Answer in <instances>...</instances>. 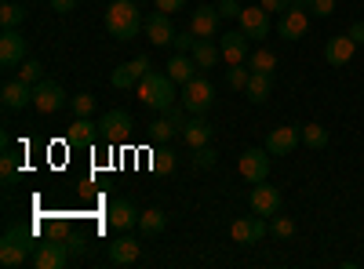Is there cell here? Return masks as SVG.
Wrapping results in <instances>:
<instances>
[{
	"instance_id": "f1b7e54d",
	"label": "cell",
	"mask_w": 364,
	"mask_h": 269,
	"mask_svg": "<svg viewBox=\"0 0 364 269\" xmlns=\"http://www.w3.org/2000/svg\"><path fill=\"white\" fill-rule=\"evenodd\" d=\"M269 92H273V77H269V73H252V77H248L245 95H248L252 102H266Z\"/></svg>"
},
{
	"instance_id": "d4e9b609",
	"label": "cell",
	"mask_w": 364,
	"mask_h": 269,
	"mask_svg": "<svg viewBox=\"0 0 364 269\" xmlns=\"http://www.w3.org/2000/svg\"><path fill=\"white\" fill-rule=\"evenodd\" d=\"M95 135H99V124H91L87 116H77V121L70 124V131H66L70 146H91V142H95Z\"/></svg>"
},
{
	"instance_id": "277c9868",
	"label": "cell",
	"mask_w": 364,
	"mask_h": 269,
	"mask_svg": "<svg viewBox=\"0 0 364 269\" xmlns=\"http://www.w3.org/2000/svg\"><path fill=\"white\" fill-rule=\"evenodd\" d=\"M211 102H215V84L208 77H193L190 84H182V106H186V113L204 116L211 109Z\"/></svg>"
},
{
	"instance_id": "4316f807",
	"label": "cell",
	"mask_w": 364,
	"mask_h": 269,
	"mask_svg": "<svg viewBox=\"0 0 364 269\" xmlns=\"http://www.w3.org/2000/svg\"><path fill=\"white\" fill-rule=\"evenodd\" d=\"M245 66H248L252 73H269V77H273V73H277V55H273L269 48H255V51L248 55Z\"/></svg>"
},
{
	"instance_id": "7a4b0ae2",
	"label": "cell",
	"mask_w": 364,
	"mask_h": 269,
	"mask_svg": "<svg viewBox=\"0 0 364 269\" xmlns=\"http://www.w3.org/2000/svg\"><path fill=\"white\" fill-rule=\"evenodd\" d=\"M37 251V241H33V229H22V226H11L4 229V236H0V265H26L29 258H33Z\"/></svg>"
},
{
	"instance_id": "6da1fadb",
	"label": "cell",
	"mask_w": 364,
	"mask_h": 269,
	"mask_svg": "<svg viewBox=\"0 0 364 269\" xmlns=\"http://www.w3.org/2000/svg\"><path fill=\"white\" fill-rule=\"evenodd\" d=\"M106 29H109V37H117L120 44L135 40L139 29H146V18L139 15L135 0H113L109 11H106Z\"/></svg>"
},
{
	"instance_id": "8d00e7d4",
	"label": "cell",
	"mask_w": 364,
	"mask_h": 269,
	"mask_svg": "<svg viewBox=\"0 0 364 269\" xmlns=\"http://www.w3.org/2000/svg\"><path fill=\"white\" fill-rule=\"evenodd\" d=\"M70 106L77 116H91L95 113V95H77V99H70Z\"/></svg>"
},
{
	"instance_id": "7402d4cb",
	"label": "cell",
	"mask_w": 364,
	"mask_h": 269,
	"mask_svg": "<svg viewBox=\"0 0 364 269\" xmlns=\"http://www.w3.org/2000/svg\"><path fill=\"white\" fill-rule=\"evenodd\" d=\"M29 262H33L37 269H63L70 262V255H66V244H37V251H33Z\"/></svg>"
},
{
	"instance_id": "e575fe53",
	"label": "cell",
	"mask_w": 364,
	"mask_h": 269,
	"mask_svg": "<svg viewBox=\"0 0 364 269\" xmlns=\"http://www.w3.org/2000/svg\"><path fill=\"white\" fill-rule=\"evenodd\" d=\"M193 164H197V168H204V171H211V168L219 164V153L211 149V142H208V146H200V149H193Z\"/></svg>"
},
{
	"instance_id": "8992f818",
	"label": "cell",
	"mask_w": 364,
	"mask_h": 269,
	"mask_svg": "<svg viewBox=\"0 0 364 269\" xmlns=\"http://www.w3.org/2000/svg\"><path fill=\"white\" fill-rule=\"evenodd\" d=\"M132 113L128 109H106L102 113V121H99V135L113 146V142H124V138H132Z\"/></svg>"
},
{
	"instance_id": "836d02e7",
	"label": "cell",
	"mask_w": 364,
	"mask_h": 269,
	"mask_svg": "<svg viewBox=\"0 0 364 269\" xmlns=\"http://www.w3.org/2000/svg\"><path fill=\"white\" fill-rule=\"evenodd\" d=\"M248 77H252L248 66H226V84L233 87V92H245V87H248Z\"/></svg>"
},
{
	"instance_id": "ee69618b",
	"label": "cell",
	"mask_w": 364,
	"mask_h": 269,
	"mask_svg": "<svg viewBox=\"0 0 364 269\" xmlns=\"http://www.w3.org/2000/svg\"><path fill=\"white\" fill-rule=\"evenodd\" d=\"M182 4H186V0H157V11H168V15H171V11H178Z\"/></svg>"
},
{
	"instance_id": "60d3db41",
	"label": "cell",
	"mask_w": 364,
	"mask_h": 269,
	"mask_svg": "<svg viewBox=\"0 0 364 269\" xmlns=\"http://www.w3.org/2000/svg\"><path fill=\"white\" fill-rule=\"evenodd\" d=\"M219 15L223 18H240V4L237 0H219Z\"/></svg>"
},
{
	"instance_id": "ffe728a7",
	"label": "cell",
	"mask_w": 364,
	"mask_h": 269,
	"mask_svg": "<svg viewBox=\"0 0 364 269\" xmlns=\"http://www.w3.org/2000/svg\"><path fill=\"white\" fill-rule=\"evenodd\" d=\"M139 215H142V212H139L135 204H128V200H113L106 219H109V226H113V229L128 233V229H135V226H139Z\"/></svg>"
},
{
	"instance_id": "4dcf8cb0",
	"label": "cell",
	"mask_w": 364,
	"mask_h": 269,
	"mask_svg": "<svg viewBox=\"0 0 364 269\" xmlns=\"http://www.w3.org/2000/svg\"><path fill=\"white\" fill-rule=\"evenodd\" d=\"M299 131H302V142H306L310 149H324L328 146V128H321V124H299Z\"/></svg>"
},
{
	"instance_id": "e0dca14e",
	"label": "cell",
	"mask_w": 364,
	"mask_h": 269,
	"mask_svg": "<svg viewBox=\"0 0 364 269\" xmlns=\"http://www.w3.org/2000/svg\"><path fill=\"white\" fill-rule=\"evenodd\" d=\"M353 51H357V40H350V33H339V37H331V40L324 44V62L336 66V70H343L350 58H353Z\"/></svg>"
},
{
	"instance_id": "ab89813d",
	"label": "cell",
	"mask_w": 364,
	"mask_h": 269,
	"mask_svg": "<svg viewBox=\"0 0 364 269\" xmlns=\"http://www.w3.org/2000/svg\"><path fill=\"white\" fill-rule=\"evenodd\" d=\"M259 4H262L269 15H284V11L291 8V0H259Z\"/></svg>"
},
{
	"instance_id": "b9f144b4",
	"label": "cell",
	"mask_w": 364,
	"mask_h": 269,
	"mask_svg": "<svg viewBox=\"0 0 364 269\" xmlns=\"http://www.w3.org/2000/svg\"><path fill=\"white\" fill-rule=\"evenodd\" d=\"M0 171H4V182H11V178H15L18 164H15V157H11V153H4V164H0Z\"/></svg>"
},
{
	"instance_id": "9c48e42d",
	"label": "cell",
	"mask_w": 364,
	"mask_h": 269,
	"mask_svg": "<svg viewBox=\"0 0 364 269\" xmlns=\"http://www.w3.org/2000/svg\"><path fill=\"white\" fill-rule=\"evenodd\" d=\"M70 99H66V92H63V84L58 80H41L37 87H33V109H41V113H58Z\"/></svg>"
},
{
	"instance_id": "ac0fdd59",
	"label": "cell",
	"mask_w": 364,
	"mask_h": 269,
	"mask_svg": "<svg viewBox=\"0 0 364 269\" xmlns=\"http://www.w3.org/2000/svg\"><path fill=\"white\" fill-rule=\"evenodd\" d=\"M0 102H4V109H26V106H33V87H29L26 80H8L4 84V92H0Z\"/></svg>"
},
{
	"instance_id": "d6a6232c",
	"label": "cell",
	"mask_w": 364,
	"mask_h": 269,
	"mask_svg": "<svg viewBox=\"0 0 364 269\" xmlns=\"http://www.w3.org/2000/svg\"><path fill=\"white\" fill-rule=\"evenodd\" d=\"M269 233L277 236V241H291V236H295V222H291L288 215H281V212H277V215L269 219Z\"/></svg>"
},
{
	"instance_id": "74e56055",
	"label": "cell",
	"mask_w": 364,
	"mask_h": 269,
	"mask_svg": "<svg viewBox=\"0 0 364 269\" xmlns=\"http://www.w3.org/2000/svg\"><path fill=\"white\" fill-rule=\"evenodd\" d=\"M193 44H197V33L190 29V33H175V44H171V48H175L178 55H190V51H193Z\"/></svg>"
},
{
	"instance_id": "d590c367",
	"label": "cell",
	"mask_w": 364,
	"mask_h": 269,
	"mask_svg": "<svg viewBox=\"0 0 364 269\" xmlns=\"http://www.w3.org/2000/svg\"><path fill=\"white\" fill-rule=\"evenodd\" d=\"M306 11H314L317 18H331L336 15V0H306Z\"/></svg>"
},
{
	"instance_id": "5bb4252c",
	"label": "cell",
	"mask_w": 364,
	"mask_h": 269,
	"mask_svg": "<svg viewBox=\"0 0 364 269\" xmlns=\"http://www.w3.org/2000/svg\"><path fill=\"white\" fill-rule=\"evenodd\" d=\"M269 233V226L262 222V215H252V219H237L233 226H230V236H233V244H259L262 236Z\"/></svg>"
},
{
	"instance_id": "4fadbf2b",
	"label": "cell",
	"mask_w": 364,
	"mask_h": 269,
	"mask_svg": "<svg viewBox=\"0 0 364 269\" xmlns=\"http://www.w3.org/2000/svg\"><path fill=\"white\" fill-rule=\"evenodd\" d=\"M146 73H149V58H146V55H139V58H132V62L117 66V70H113V77H109V84L117 87V92H128V87H135Z\"/></svg>"
},
{
	"instance_id": "3957f363",
	"label": "cell",
	"mask_w": 364,
	"mask_h": 269,
	"mask_svg": "<svg viewBox=\"0 0 364 269\" xmlns=\"http://www.w3.org/2000/svg\"><path fill=\"white\" fill-rule=\"evenodd\" d=\"M139 99L149 106V109H161V113H168L171 106H175V80L168 77V73H157V70H149L142 80H139Z\"/></svg>"
},
{
	"instance_id": "2e32d148",
	"label": "cell",
	"mask_w": 364,
	"mask_h": 269,
	"mask_svg": "<svg viewBox=\"0 0 364 269\" xmlns=\"http://www.w3.org/2000/svg\"><path fill=\"white\" fill-rule=\"evenodd\" d=\"M240 29L248 33V40H266L269 33V11L259 8H240Z\"/></svg>"
},
{
	"instance_id": "5b68a950",
	"label": "cell",
	"mask_w": 364,
	"mask_h": 269,
	"mask_svg": "<svg viewBox=\"0 0 364 269\" xmlns=\"http://www.w3.org/2000/svg\"><path fill=\"white\" fill-rule=\"evenodd\" d=\"M310 33V11H306V0H291V8L281 15L277 22V37L281 40H302Z\"/></svg>"
},
{
	"instance_id": "9a60e30c",
	"label": "cell",
	"mask_w": 364,
	"mask_h": 269,
	"mask_svg": "<svg viewBox=\"0 0 364 269\" xmlns=\"http://www.w3.org/2000/svg\"><path fill=\"white\" fill-rule=\"evenodd\" d=\"M146 37L149 44H157V48H168L175 44V26H171V15L168 11H154L146 18Z\"/></svg>"
},
{
	"instance_id": "cb8c5ba5",
	"label": "cell",
	"mask_w": 364,
	"mask_h": 269,
	"mask_svg": "<svg viewBox=\"0 0 364 269\" xmlns=\"http://www.w3.org/2000/svg\"><path fill=\"white\" fill-rule=\"evenodd\" d=\"M197 62H193V55H178L175 51V58H171V62H168V77L175 80V84H190L193 77H197Z\"/></svg>"
},
{
	"instance_id": "8fae6325",
	"label": "cell",
	"mask_w": 364,
	"mask_h": 269,
	"mask_svg": "<svg viewBox=\"0 0 364 269\" xmlns=\"http://www.w3.org/2000/svg\"><path fill=\"white\" fill-rule=\"evenodd\" d=\"M248 204H252V212L255 215H262V219H273L284 207V197H281V190L277 186H255L252 190V197H248Z\"/></svg>"
},
{
	"instance_id": "52a82bcc",
	"label": "cell",
	"mask_w": 364,
	"mask_h": 269,
	"mask_svg": "<svg viewBox=\"0 0 364 269\" xmlns=\"http://www.w3.org/2000/svg\"><path fill=\"white\" fill-rule=\"evenodd\" d=\"M26 51H29V40L22 37V29H4V33H0V66L4 70L22 66Z\"/></svg>"
},
{
	"instance_id": "7c38bea8",
	"label": "cell",
	"mask_w": 364,
	"mask_h": 269,
	"mask_svg": "<svg viewBox=\"0 0 364 269\" xmlns=\"http://www.w3.org/2000/svg\"><path fill=\"white\" fill-rule=\"evenodd\" d=\"M302 142V131H299V124H284V128H273L269 135H266V153L269 157H288L291 149Z\"/></svg>"
},
{
	"instance_id": "603a6c76",
	"label": "cell",
	"mask_w": 364,
	"mask_h": 269,
	"mask_svg": "<svg viewBox=\"0 0 364 269\" xmlns=\"http://www.w3.org/2000/svg\"><path fill=\"white\" fill-rule=\"evenodd\" d=\"M211 131H215V128H211L204 116H193V121H186V128H182V138H186L190 149H200V146L211 142Z\"/></svg>"
},
{
	"instance_id": "f35d334b",
	"label": "cell",
	"mask_w": 364,
	"mask_h": 269,
	"mask_svg": "<svg viewBox=\"0 0 364 269\" xmlns=\"http://www.w3.org/2000/svg\"><path fill=\"white\" fill-rule=\"evenodd\" d=\"M154 168H157V171H175V153H171V149H157Z\"/></svg>"
},
{
	"instance_id": "d6986e66",
	"label": "cell",
	"mask_w": 364,
	"mask_h": 269,
	"mask_svg": "<svg viewBox=\"0 0 364 269\" xmlns=\"http://www.w3.org/2000/svg\"><path fill=\"white\" fill-rule=\"evenodd\" d=\"M219 8H208V4H200L197 11H193V18H190V29L197 33V40H211L219 33Z\"/></svg>"
},
{
	"instance_id": "44dd1931",
	"label": "cell",
	"mask_w": 364,
	"mask_h": 269,
	"mask_svg": "<svg viewBox=\"0 0 364 269\" xmlns=\"http://www.w3.org/2000/svg\"><path fill=\"white\" fill-rule=\"evenodd\" d=\"M139 255H142V244L135 241V236H117V241L109 244V262L113 265H132V262H139Z\"/></svg>"
},
{
	"instance_id": "f6af8a7d",
	"label": "cell",
	"mask_w": 364,
	"mask_h": 269,
	"mask_svg": "<svg viewBox=\"0 0 364 269\" xmlns=\"http://www.w3.org/2000/svg\"><path fill=\"white\" fill-rule=\"evenodd\" d=\"M350 40H357V44L364 40V22H353L350 26Z\"/></svg>"
},
{
	"instance_id": "1f68e13d",
	"label": "cell",
	"mask_w": 364,
	"mask_h": 269,
	"mask_svg": "<svg viewBox=\"0 0 364 269\" xmlns=\"http://www.w3.org/2000/svg\"><path fill=\"white\" fill-rule=\"evenodd\" d=\"M18 80H26L29 87H37L44 80V66L37 62V58H26V62L18 66Z\"/></svg>"
},
{
	"instance_id": "7bdbcfd3",
	"label": "cell",
	"mask_w": 364,
	"mask_h": 269,
	"mask_svg": "<svg viewBox=\"0 0 364 269\" xmlns=\"http://www.w3.org/2000/svg\"><path fill=\"white\" fill-rule=\"evenodd\" d=\"M73 8H77V0H51V11H58V15H66Z\"/></svg>"
},
{
	"instance_id": "30bf717a",
	"label": "cell",
	"mask_w": 364,
	"mask_h": 269,
	"mask_svg": "<svg viewBox=\"0 0 364 269\" xmlns=\"http://www.w3.org/2000/svg\"><path fill=\"white\" fill-rule=\"evenodd\" d=\"M237 168H240V175H245L252 186H259V182H266V175H269V153L266 149H245L240 160H237Z\"/></svg>"
},
{
	"instance_id": "484cf974",
	"label": "cell",
	"mask_w": 364,
	"mask_h": 269,
	"mask_svg": "<svg viewBox=\"0 0 364 269\" xmlns=\"http://www.w3.org/2000/svg\"><path fill=\"white\" fill-rule=\"evenodd\" d=\"M164 226H168V215L161 212V207H149V212L139 215V233L142 236H161Z\"/></svg>"
},
{
	"instance_id": "ba28073f",
	"label": "cell",
	"mask_w": 364,
	"mask_h": 269,
	"mask_svg": "<svg viewBox=\"0 0 364 269\" xmlns=\"http://www.w3.org/2000/svg\"><path fill=\"white\" fill-rule=\"evenodd\" d=\"M219 51H223V62L226 66H245L248 55H252L248 33H245V29H226V37L219 40Z\"/></svg>"
},
{
	"instance_id": "83f0119b",
	"label": "cell",
	"mask_w": 364,
	"mask_h": 269,
	"mask_svg": "<svg viewBox=\"0 0 364 269\" xmlns=\"http://www.w3.org/2000/svg\"><path fill=\"white\" fill-rule=\"evenodd\" d=\"M190 55H193V62H197L200 70H211V66H215V62H219V58H223V51H219V44H211V40H197Z\"/></svg>"
},
{
	"instance_id": "f546056e",
	"label": "cell",
	"mask_w": 364,
	"mask_h": 269,
	"mask_svg": "<svg viewBox=\"0 0 364 269\" xmlns=\"http://www.w3.org/2000/svg\"><path fill=\"white\" fill-rule=\"evenodd\" d=\"M26 15H29L26 4H15V0H8V4L0 8V26H4V29H18V26L26 22Z\"/></svg>"
}]
</instances>
